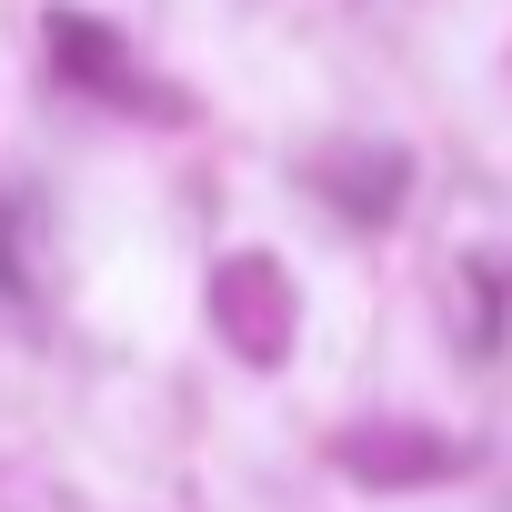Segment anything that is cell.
Instances as JSON below:
<instances>
[{
  "instance_id": "cell-1",
  "label": "cell",
  "mask_w": 512,
  "mask_h": 512,
  "mask_svg": "<svg viewBox=\"0 0 512 512\" xmlns=\"http://www.w3.org/2000/svg\"><path fill=\"white\" fill-rule=\"evenodd\" d=\"M51 41H61V61L81 71V81H111L121 61H111V31H91V21H51Z\"/></svg>"
}]
</instances>
